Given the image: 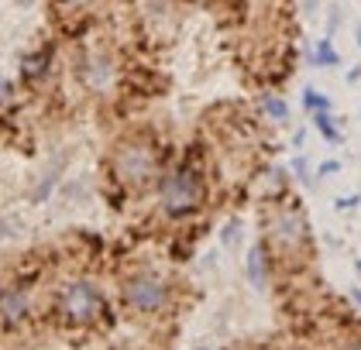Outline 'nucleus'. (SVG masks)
Returning a JSON list of instances; mask_svg holds the SVG:
<instances>
[{"instance_id": "9", "label": "nucleus", "mask_w": 361, "mask_h": 350, "mask_svg": "<svg viewBox=\"0 0 361 350\" xmlns=\"http://www.w3.org/2000/svg\"><path fill=\"white\" fill-rule=\"evenodd\" d=\"M310 65H317V69H337V65H341V52L334 49L331 38H320V42L310 49Z\"/></svg>"}, {"instance_id": "4", "label": "nucleus", "mask_w": 361, "mask_h": 350, "mask_svg": "<svg viewBox=\"0 0 361 350\" xmlns=\"http://www.w3.org/2000/svg\"><path fill=\"white\" fill-rule=\"evenodd\" d=\"M121 299L128 306V313H135L141 320H159L172 309V285L166 275H159L155 268H138L131 275H124L121 282Z\"/></svg>"}, {"instance_id": "11", "label": "nucleus", "mask_w": 361, "mask_h": 350, "mask_svg": "<svg viewBox=\"0 0 361 350\" xmlns=\"http://www.w3.org/2000/svg\"><path fill=\"white\" fill-rule=\"evenodd\" d=\"M313 117V127L320 131V137L327 141V144H341L344 135H341V127H337V120H334V110H324V113H310Z\"/></svg>"}, {"instance_id": "6", "label": "nucleus", "mask_w": 361, "mask_h": 350, "mask_svg": "<svg viewBox=\"0 0 361 350\" xmlns=\"http://www.w3.org/2000/svg\"><path fill=\"white\" fill-rule=\"evenodd\" d=\"M80 82L90 96H111L121 82V62L111 49L104 45H93L86 49L83 58H80Z\"/></svg>"}, {"instance_id": "13", "label": "nucleus", "mask_w": 361, "mask_h": 350, "mask_svg": "<svg viewBox=\"0 0 361 350\" xmlns=\"http://www.w3.org/2000/svg\"><path fill=\"white\" fill-rule=\"evenodd\" d=\"M59 11H66V14H86L97 0H56Z\"/></svg>"}, {"instance_id": "25", "label": "nucleus", "mask_w": 361, "mask_h": 350, "mask_svg": "<svg viewBox=\"0 0 361 350\" xmlns=\"http://www.w3.org/2000/svg\"><path fill=\"white\" fill-rule=\"evenodd\" d=\"M355 268H358V275H361V258H358V261H355Z\"/></svg>"}, {"instance_id": "24", "label": "nucleus", "mask_w": 361, "mask_h": 350, "mask_svg": "<svg viewBox=\"0 0 361 350\" xmlns=\"http://www.w3.org/2000/svg\"><path fill=\"white\" fill-rule=\"evenodd\" d=\"M355 38H358V49H361V25L355 27Z\"/></svg>"}, {"instance_id": "22", "label": "nucleus", "mask_w": 361, "mask_h": 350, "mask_svg": "<svg viewBox=\"0 0 361 350\" xmlns=\"http://www.w3.org/2000/svg\"><path fill=\"white\" fill-rule=\"evenodd\" d=\"M14 4H18V7H31L35 0H14Z\"/></svg>"}, {"instance_id": "16", "label": "nucleus", "mask_w": 361, "mask_h": 350, "mask_svg": "<svg viewBox=\"0 0 361 350\" xmlns=\"http://www.w3.org/2000/svg\"><path fill=\"white\" fill-rule=\"evenodd\" d=\"M11 96H14V82L0 73V107H4V104H11Z\"/></svg>"}, {"instance_id": "7", "label": "nucleus", "mask_w": 361, "mask_h": 350, "mask_svg": "<svg viewBox=\"0 0 361 350\" xmlns=\"http://www.w3.org/2000/svg\"><path fill=\"white\" fill-rule=\"evenodd\" d=\"M31 309H35V299L28 289H21V285L0 289V326H7V330L25 326L31 320Z\"/></svg>"}, {"instance_id": "3", "label": "nucleus", "mask_w": 361, "mask_h": 350, "mask_svg": "<svg viewBox=\"0 0 361 350\" xmlns=\"http://www.w3.org/2000/svg\"><path fill=\"white\" fill-rule=\"evenodd\" d=\"M155 196H159V210L169 220H186V216H193L207 203V179L190 162L172 165L169 172L159 175Z\"/></svg>"}, {"instance_id": "10", "label": "nucleus", "mask_w": 361, "mask_h": 350, "mask_svg": "<svg viewBox=\"0 0 361 350\" xmlns=\"http://www.w3.org/2000/svg\"><path fill=\"white\" fill-rule=\"evenodd\" d=\"M258 110H262L272 124H286V120H289V107H286V100H282L279 93H262Z\"/></svg>"}, {"instance_id": "8", "label": "nucleus", "mask_w": 361, "mask_h": 350, "mask_svg": "<svg viewBox=\"0 0 361 350\" xmlns=\"http://www.w3.org/2000/svg\"><path fill=\"white\" fill-rule=\"evenodd\" d=\"M269 247H265V241H258L255 247L248 251V261H245V275H248L251 289H269Z\"/></svg>"}, {"instance_id": "2", "label": "nucleus", "mask_w": 361, "mask_h": 350, "mask_svg": "<svg viewBox=\"0 0 361 350\" xmlns=\"http://www.w3.org/2000/svg\"><path fill=\"white\" fill-rule=\"evenodd\" d=\"M111 172L128 192L155 186L162 172V148L145 135H124L111 148Z\"/></svg>"}, {"instance_id": "23", "label": "nucleus", "mask_w": 361, "mask_h": 350, "mask_svg": "<svg viewBox=\"0 0 361 350\" xmlns=\"http://www.w3.org/2000/svg\"><path fill=\"white\" fill-rule=\"evenodd\" d=\"M351 299H355V302L361 306V289H355V292H351Z\"/></svg>"}, {"instance_id": "21", "label": "nucleus", "mask_w": 361, "mask_h": 350, "mask_svg": "<svg viewBox=\"0 0 361 350\" xmlns=\"http://www.w3.org/2000/svg\"><path fill=\"white\" fill-rule=\"evenodd\" d=\"M196 4H207V7H214V4H224V0H196Z\"/></svg>"}, {"instance_id": "14", "label": "nucleus", "mask_w": 361, "mask_h": 350, "mask_svg": "<svg viewBox=\"0 0 361 350\" xmlns=\"http://www.w3.org/2000/svg\"><path fill=\"white\" fill-rule=\"evenodd\" d=\"M293 172H296V179H300L303 186H313V179H310V165H306L303 155H296V158H293Z\"/></svg>"}, {"instance_id": "18", "label": "nucleus", "mask_w": 361, "mask_h": 350, "mask_svg": "<svg viewBox=\"0 0 361 350\" xmlns=\"http://www.w3.org/2000/svg\"><path fill=\"white\" fill-rule=\"evenodd\" d=\"M361 199L358 196H344V199H337V210H351V206H358Z\"/></svg>"}, {"instance_id": "19", "label": "nucleus", "mask_w": 361, "mask_h": 350, "mask_svg": "<svg viewBox=\"0 0 361 350\" xmlns=\"http://www.w3.org/2000/svg\"><path fill=\"white\" fill-rule=\"evenodd\" d=\"M337 350H361V340H344Z\"/></svg>"}, {"instance_id": "20", "label": "nucleus", "mask_w": 361, "mask_h": 350, "mask_svg": "<svg viewBox=\"0 0 361 350\" xmlns=\"http://www.w3.org/2000/svg\"><path fill=\"white\" fill-rule=\"evenodd\" d=\"M361 80V65L358 69H351V76H348V82H358Z\"/></svg>"}, {"instance_id": "26", "label": "nucleus", "mask_w": 361, "mask_h": 350, "mask_svg": "<svg viewBox=\"0 0 361 350\" xmlns=\"http://www.w3.org/2000/svg\"><path fill=\"white\" fill-rule=\"evenodd\" d=\"M196 350H210V347H196Z\"/></svg>"}, {"instance_id": "5", "label": "nucleus", "mask_w": 361, "mask_h": 350, "mask_svg": "<svg viewBox=\"0 0 361 350\" xmlns=\"http://www.w3.org/2000/svg\"><path fill=\"white\" fill-rule=\"evenodd\" d=\"M107 313V296L97 282L73 278L59 289V316L66 326H93Z\"/></svg>"}, {"instance_id": "1", "label": "nucleus", "mask_w": 361, "mask_h": 350, "mask_svg": "<svg viewBox=\"0 0 361 350\" xmlns=\"http://www.w3.org/2000/svg\"><path fill=\"white\" fill-rule=\"evenodd\" d=\"M265 247L279 261H306L313 251V234L303 206L293 196H279L265 206Z\"/></svg>"}, {"instance_id": "17", "label": "nucleus", "mask_w": 361, "mask_h": 350, "mask_svg": "<svg viewBox=\"0 0 361 350\" xmlns=\"http://www.w3.org/2000/svg\"><path fill=\"white\" fill-rule=\"evenodd\" d=\"M334 172H341V162H324L320 168H317V175H320V179H327V175H334Z\"/></svg>"}, {"instance_id": "15", "label": "nucleus", "mask_w": 361, "mask_h": 350, "mask_svg": "<svg viewBox=\"0 0 361 350\" xmlns=\"http://www.w3.org/2000/svg\"><path fill=\"white\" fill-rule=\"evenodd\" d=\"M238 234H241V220H238V216H234V220H231V223H227V227H224V244H227V247H234V244H238Z\"/></svg>"}, {"instance_id": "12", "label": "nucleus", "mask_w": 361, "mask_h": 350, "mask_svg": "<svg viewBox=\"0 0 361 350\" xmlns=\"http://www.w3.org/2000/svg\"><path fill=\"white\" fill-rule=\"evenodd\" d=\"M303 110L306 113H324V110H334V104H331V96H327V93H320V89L306 86L303 89Z\"/></svg>"}]
</instances>
